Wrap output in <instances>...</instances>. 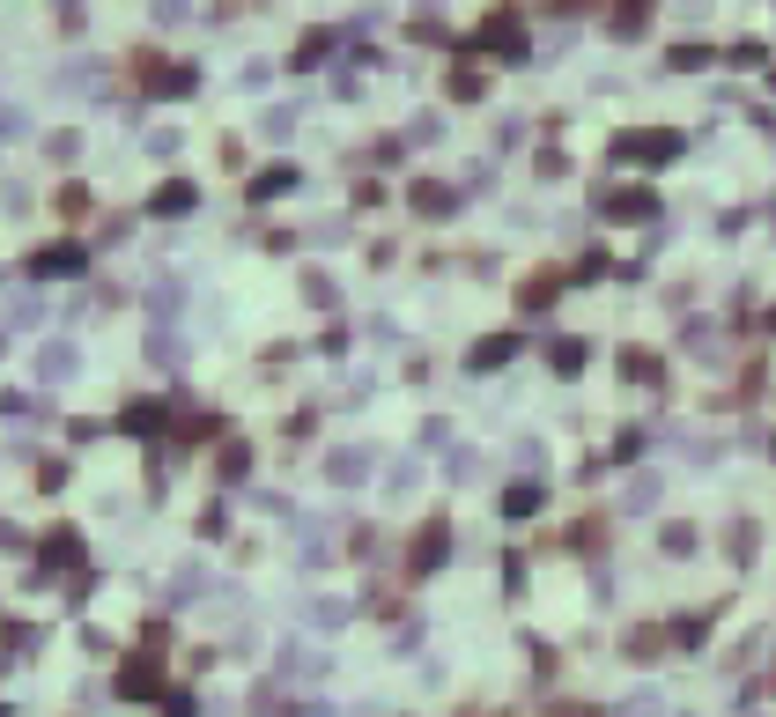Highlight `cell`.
Here are the masks:
<instances>
[{"label": "cell", "instance_id": "6", "mask_svg": "<svg viewBox=\"0 0 776 717\" xmlns=\"http://www.w3.org/2000/svg\"><path fill=\"white\" fill-rule=\"evenodd\" d=\"M259 134H267V141H289V134H296V111H267V126H259Z\"/></svg>", "mask_w": 776, "mask_h": 717}, {"label": "cell", "instance_id": "8", "mask_svg": "<svg viewBox=\"0 0 776 717\" xmlns=\"http://www.w3.org/2000/svg\"><path fill=\"white\" fill-rule=\"evenodd\" d=\"M621 717H666V703H658V695H629V703H621Z\"/></svg>", "mask_w": 776, "mask_h": 717}, {"label": "cell", "instance_id": "1", "mask_svg": "<svg viewBox=\"0 0 776 717\" xmlns=\"http://www.w3.org/2000/svg\"><path fill=\"white\" fill-rule=\"evenodd\" d=\"M37 377H45V385H67V377H74V348H67V341H52L45 355H37Z\"/></svg>", "mask_w": 776, "mask_h": 717}, {"label": "cell", "instance_id": "5", "mask_svg": "<svg viewBox=\"0 0 776 717\" xmlns=\"http://www.w3.org/2000/svg\"><path fill=\"white\" fill-rule=\"evenodd\" d=\"M193 207V185H170V193H156V215H185Z\"/></svg>", "mask_w": 776, "mask_h": 717}, {"label": "cell", "instance_id": "2", "mask_svg": "<svg viewBox=\"0 0 776 717\" xmlns=\"http://www.w3.org/2000/svg\"><path fill=\"white\" fill-rule=\"evenodd\" d=\"M326 474H333L340 488H355V481L370 474V451H333V459H326Z\"/></svg>", "mask_w": 776, "mask_h": 717}, {"label": "cell", "instance_id": "7", "mask_svg": "<svg viewBox=\"0 0 776 717\" xmlns=\"http://www.w3.org/2000/svg\"><path fill=\"white\" fill-rule=\"evenodd\" d=\"M289 185H296V171H267V178L252 185V193H259V200H274V193H289Z\"/></svg>", "mask_w": 776, "mask_h": 717}, {"label": "cell", "instance_id": "4", "mask_svg": "<svg viewBox=\"0 0 776 717\" xmlns=\"http://www.w3.org/2000/svg\"><path fill=\"white\" fill-rule=\"evenodd\" d=\"M119 688H126V695H156V666H148V658H141V666H126Z\"/></svg>", "mask_w": 776, "mask_h": 717}, {"label": "cell", "instance_id": "3", "mask_svg": "<svg viewBox=\"0 0 776 717\" xmlns=\"http://www.w3.org/2000/svg\"><path fill=\"white\" fill-rule=\"evenodd\" d=\"M74 267H82V252H74V244H67V252H37V274H74Z\"/></svg>", "mask_w": 776, "mask_h": 717}]
</instances>
